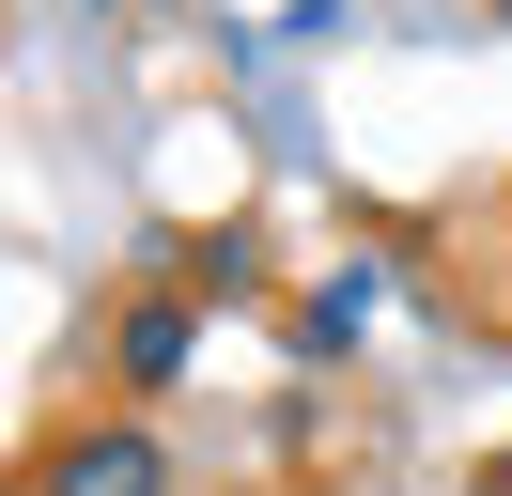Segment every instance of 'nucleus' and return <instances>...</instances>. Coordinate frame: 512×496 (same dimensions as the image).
I'll use <instances>...</instances> for the list:
<instances>
[{
  "label": "nucleus",
  "instance_id": "3",
  "mask_svg": "<svg viewBox=\"0 0 512 496\" xmlns=\"http://www.w3.org/2000/svg\"><path fill=\"white\" fill-rule=\"evenodd\" d=\"M373 295H388L373 264H342V279H311V295L280 310V341H295V357H311V372H326V357H357V326H373Z\"/></svg>",
  "mask_w": 512,
  "mask_h": 496
},
{
  "label": "nucleus",
  "instance_id": "6",
  "mask_svg": "<svg viewBox=\"0 0 512 496\" xmlns=\"http://www.w3.org/2000/svg\"><path fill=\"white\" fill-rule=\"evenodd\" d=\"M497 16H512V0H497Z\"/></svg>",
  "mask_w": 512,
  "mask_h": 496
},
{
  "label": "nucleus",
  "instance_id": "1",
  "mask_svg": "<svg viewBox=\"0 0 512 496\" xmlns=\"http://www.w3.org/2000/svg\"><path fill=\"white\" fill-rule=\"evenodd\" d=\"M32 496H171V450L140 419H78V434L32 450Z\"/></svg>",
  "mask_w": 512,
  "mask_h": 496
},
{
  "label": "nucleus",
  "instance_id": "4",
  "mask_svg": "<svg viewBox=\"0 0 512 496\" xmlns=\"http://www.w3.org/2000/svg\"><path fill=\"white\" fill-rule=\"evenodd\" d=\"M187 295H264V248H249V233H218V248H187Z\"/></svg>",
  "mask_w": 512,
  "mask_h": 496
},
{
  "label": "nucleus",
  "instance_id": "2",
  "mask_svg": "<svg viewBox=\"0 0 512 496\" xmlns=\"http://www.w3.org/2000/svg\"><path fill=\"white\" fill-rule=\"evenodd\" d=\"M187 357H202V295H125V310H109V388H125V403H171Z\"/></svg>",
  "mask_w": 512,
  "mask_h": 496
},
{
  "label": "nucleus",
  "instance_id": "5",
  "mask_svg": "<svg viewBox=\"0 0 512 496\" xmlns=\"http://www.w3.org/2000/svg\"><path fill=\"white\" fill-rule=\"evenodd\" d=\"M466 496H512V450H497V465H481V481H466Z\"/></svg>",
  "mask_w": 512,
  "mask_h": 496
}]
</instances>
